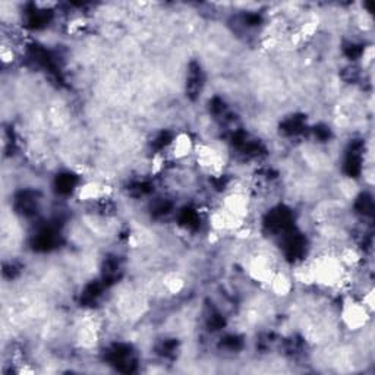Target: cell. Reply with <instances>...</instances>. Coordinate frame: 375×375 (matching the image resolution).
<instances>
[{"mask_svg": "<svg viewBox=\"0 0 375 375\" xmlns=\"http://www.w3.org/2000/svg\"><path fill=\"white\" fill-rule=\"evenodd\" d=\"M362 170V142H353L350 144V148L347 151L346 160H344V172L350 178L359 176Z\"/></svg>", "mask_w": 375, "mask_h": 375, "instance_id": "6da1fadb", "label": "cell"}, {"mask_svg": "<svg viewBox=\"0 0 375 375\" xmlns=\"http://www.w3.org/2000/svg\"><path fill=\"white\" fill-rule=\"evenodd\" d=\"M202 85V72L198 65H192L188 72V90L193 94H198Z\"/></svg>", "mask_w": 375, "mask_h": 375, "instance_id": "7a4b0ae2", "label": "cell"}, {"mask_svg": "<svg viewBox=\"0 0 375 375\" xmlns=\"http://www.w3.org/2000/svg\"><path fill=\"white\" fill-rule=\"evenodd\" d=\"M76 176L71 175V173H63V175H59L57 179H56V188L60 193H69L72 192V189L76 187Z\"/></svg>", "mask_w": 375, "mask_h": 375, "instance_id": "3957f363", "label": "cell"}, {"mask_svg": "<svg viewBox=\"0 0 375 375\" xmlns=\"http://www.w3.org/2000/svg\"><path fill=\"white\" fill-rule=\"evenodd\" d=\"M302 129H303V120L300 117H290L281 126V132L286 135H296L302 132Z\"/></svg>", "mask_w": 375, "mask_h": 375, "instance_id": "277c9868", "label": "cell"}, {"mask_svg": "<svg viewBox=\"0 0 375 375\" xmlns=\"http://www.w3.org/2000/svg\"><path fill=\"white\" fill-rule=\"evenodd\" d=\"M356 210L364 214V216H371L373 214V210H374V204H373V199L370 195L364 193L358 198L356 201Z\"/></svg>", "mask_w": 375, "mask_h": 375, "instance_id": "5b68a950", "label": "cell"}, {"mask_svg": "<svg viewBox=\"0 0 375 375\" xmlns=\"http://www.w3.org/2000/svg\"><path fill=\"white\" fill-rule=\"evenodd\" d=\"M179 222L181 225H184L185 227H195V226L199 223V217L196 214L195 210H190V208H185L181 216H179Z\"/></svg>", "mask_w": 375, "mask_h": 375, "instance_id": "8992f818", "label": "cell"}, {"mask_svg": "<svg viewBox=\"0 0 375 375\" xmlns=\"http://www.w3.org/2000/svg\"><path fill=\"white\" fill-rule=\"evenodd\" d=\"M344 53H346V56H347L349 59H356V57H359V56L362 54V47H361V46H356V44H349V46L346 47Z\"/></svg>", "mask_w": 375, "mask_h": 375, "instance_id": "52a82bcc", "label": "cell"}, {"mask_svg": "<svg viewBox=\"0 0 375 375\" xmlns=\"http://www.w3.org/2000/svg\"><path fill=\"white\" fill-rule=\"evenodd\" d=\"M314 132H315V137L318 140H321V141H324V140H327L330 137V131H328L327 126H318V128H315Z\"/></svg>", "mask_w": 375, "mask_h": 375, "instance_id": "ba28073f", "label": "cell"}]
</instances>
